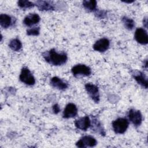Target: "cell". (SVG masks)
Instances as JSON below:
<instances>
[{
  "instance_id": "2",
  "label": "cell",
  "mask_w": 148,
  "mask_h": 148,
  "mask_svg": "<svg viewBox=\"0 0 148 148\" xmlns=\"http://www.w3.org/2000/svg\"><path fill=\"white\" fill-rule=\"evenodd\" d=\"M129 125L128 120L125 118H118L112 122V127L115 133L119 134H124Z\"/></svg>"
},
{
  "instance_id": "17",
  "label": "cell",
  "mask_w": 148,
  "mask_h": 148,
  "mask_svg": "<svg viewBox=\"0 0 148 148\" xmlns=\"http://www.w3.org/2000/svg\"><path fill=\"white\" fill-rule=\"evenodd\" d=\"M83 6L87 10L92 12L97 8V1L95 0H85L83 1Z\"/></svg>"
},
{
  "instance_id": "1",
  "label": "cell",
  "mask_w": 148,
  "mask_h": 148,
  "mask_svg": "<svg viewBox=\"0 0 148 148\" xmlns=\"http://www.w3.org/2000/svg\"><path fill=\"white\" fill-rule=\"evenodd\" d=\"M45 60L50 65L60 66L66 63L68 57L65 53H58L54 49L46 51L42 54Z\"/></svg>"
},
{
  "instance_id": "3",
  "label": "cell",
  "mask_w": 148,
  "mask_h": 148,
  "mask_svg": "<svg viewBox=\"0 0 148 148\" xmlns=\"http://www.w3.org/2000/svg\"><path fill=\"white\" fill-rule=\"evenodd\" d=\"M19 79L20 81L27 85L32 86L35 83V79L31 71L25 67L21 69Z\"/></svg>"
},
{
  "instance_id": "26",
  "label": "cell",
  "mask_w": 148,
  "mask_h": 148,
  "mask_svg": "<svg viewBox=\"0 0 148 148\" xmlns=\"http://www.w3.org/2000/svg\"><path fill=\"white\" fill-rule=\"evenodd\" d=\"M124 2H125V3H132V2H134V1H123Z\"/></svg>"
},
{
  "instance_id": "14",
  "label": "cell",
  "mask_w": 148,
  "mask_h": 148,
  "mask_svg": "<svg viewBox=\"0 0 148 148\" xmlns=\"http://www.w3.org/2000/svg\"><path fill=\"white\" fill-rule=\"evenodd\" d=\"M35 5H36L39 10L48 11L54 9V6L51 2L46 1H37Z\"/></svg>"
},
{
  "instance_id": "12",
  "label": "cell",
  "mask_w": 148,
  "mask_h": 148,
  "mask_svg": "<svg viewBox=\"0 0 148 148\" xmlns=\"http://www.w3.org/2000/svg\"><path fill=\"white\" fill-rule=\"evenodd\" d=\"M40 20L39 16L36 13H29L28 15L24 17L23 20V23L28 26L30 27L38 23Z\"/></svg>"
},
{
  "instance_id": "22",
  "label": "cell",
  "mask_w": 148,
  "mask_h": 148,
  "mask_svg": "<svg viewBox=\"0 0 148 148\" xmlns=\"http://www.w3.org/2000/svg\"><path fill=\"white\" fill-rule=\"evenodd\" d=\"M40 32V27H33L27 30V34L29 36H38Z\"/></svg>"
},
{
  "instance_id": "19",
  "label": "cell",
  "mask_w": 148,
  "mask_h": 148,
  "mask_svg": "<svg viewBox=\"0 0 148 148\" xmlns=\"http://www.w3.org/2000/svg\"><path fill=\"white\" fill-rule=\"evenodd\" d=\"M122 22L124 25V27L128 29V30H132L135 27V22L134 21L127 17H123L122 18Z\"/></svg>"
},
{
  "instance_id": "20",
  "label": "cell",
  "mask_w": 148,
  "mask_h": 148,
  "mask_svg": "<svg viewBox=\"0 0 148 148\" xmlns=\"http://www.w3.org/2000/svg\"><path fill=\"white\" fill-rule=\"evenodd\" d=\"M18 6L21 9H30L33 8L35 6V3L29 1L25 0H20L17 2Z\"/></svg>"
},
{
  "instance_id": "13",
  "label": "cell",
  "mask_w": 148,
  "mask_h": 148,
  "mask_svg": "<svg viewBox=\"0 0 148 148\" xmlns=\"http://www.w3.org/2000/svg\"><path fill=\"white\" fill-rule=\"evenodd\" d=\"M50 84L52 87L60 90H65L68 87L66 82L57 76H54L51 79Z\"/></svg>"
},
{
  "instance_id": "25",
  "label": "cell",
  "mask_w": 148,
  "mask_h": 148,
  "mask_svg": "<svg viewBox=\"0 0 148 148\" xmlns=\"http://www.w3.org/2000/svg\"><path fill=\"white\" fill-rule=\"evenodd\" d=\"M143 24L144 25V26L147 28V18L145 17V18H143Z\"/></svg>"
},
{
  "instance_id": "9",
  "label": "cell",
  "mask_w": 148,
  "mask_h": 148,
  "mask_svg": "<svg viewBox=\"0 0 148 148\" xmlns=\"http://www.w3.org/2000/svg\"><path fill=\"white\" fill-rule=\"evenodd\" d=\"M74 123L77 128L82 131H86L91 126V120L87 116L75 120Z\"/></svg>"
},
{
  "instance_id": "10",
  "label": "cell",
  "mask_w": 148,
  "mask_h": 148,
  "mask_svg": "<svg viewBox=\"0 0 148 148\" xmlns=\"http://www.w3.org/2000/svg\"><path fill=\"white\" fill-rule=\"evenodd\" d=\"M77 108L73 103H68L63 112V117L65 119L73 118L77 114Z\"/></svg>"
},
{
  "instance_id": "8",
  "label": "cell",
  "mask_w": 148,
  "mask_h": 148,
  "mask_svg": "<svg viewBox=\"0 0 148 148\" xmlns=\"http://www.w3.org/2000/svg\"><path fill=\"white\" fill-rule=\"evenodd\" d=\"M135 39L137 42L141 45H146L148 43L147 31L142 28H138L135 32Z\"/></svg>"
},
{
  "instance_id": "15",
  "label": "cell",
  "mask_w": 148,
  "mask_h": 148,
  "mask_svg": "<svg viewBox=\"0 0 148 148\" xmlns=\"http://www.w3.org/2000/svg\"><path fill=\"white\" fill-rule=\"evenodd\" d=\"M134 77L139 85L145 88H147V79L143 73L139 72L137 74L134 75Z\"/></svg>"
},
{
  "instance_id": "23",
  "label": "cell",
  "mask_w": 148,
  "mask_h": 148,
  "mask_svg": "<svg viewBox=\"0 0 148 148\" xmlns=\"http://www.w3.org/2000/svg\"><path fill=\"white\" fill-rule=\"evenodd\" d=\"M106 12L103 11V10H99L95 13V14L97 15V17L101 18H104L106 16Z\"/></svg>"
},
{
  "instance_id": "11",
  "label": "cell",
  "mask_w": 148,
  "mask_h": 148,
  "mask_svg": "<svg viewBox=\"0 0 148 148\" xmlns=\"http://www.w3.org/2000/svg\"><path fill=\"white\" fill-rule=\"evenodd\" d=\"M109 45L110 42L107 38H102L95 42L93 45V49L99 52H104L109 49Z\"/></svg>"
},
{
  "instance_id": "6",
  "label": "cell",
  "mask_w": 148,
  "mask_h": 148,
  "mask_svg": "<svg viewBox=\"0 0 148 148\" xmlns=\"http://www.w3.org/2000/svg\"><path fill=\"white\" fill-rule=\"evenodd\" d=\"M97 144V140L91 136H84L76 143L78 147L84 148L87 147H94Z\"/></svg>"
},
{
  "instance_id": "24",
  "label": "cell",
  "mask_w": 148,
  "mask_h": 148,
  "mask_svg": "<svg viewBox=\"0 0 148 148\" xmlns=\"http://www.w3.org/2000/svg\"><path fill=\"white\" fill-rule=\"evenodd\" d=\"M53 111L55 114H57L59 113V112L60 111V108L58 104H55L53 106Z\"/></svg>"
},
{
  "instance_id": "5",
  "label": "cell",
  "mask_w": 148,
  "mask_h": 148,
  "mask_svg": "<svg viewBox=\"0 0 148 148\" xmlns=\"http://www.w3.org/2000/svg\"><path fill=\"white\" fill-rule=\"evenodd\" d=\"M85 89L90 97L95 103H98L99 101V93L98 87L95 84L88 83L85 84Z\"/></svg>"
},
{
  "instance_id": "16",
  "label": "cell",
  "mask_w": 148,
  "mask_h": 148,
  "mask_svg": "<svg viewBox=\"0 0 148 148\" xmlns=\"http://www.w3.org/2000/svg\"><path fill=\"white\" fill-rule=\"evenodd\" d=\"M12 24V17L6 14H1L0 15V24L4 28H9Z\"/></svg>"
},
{
  "instance_id": "21",
  "label": "cell",
  "mask_w": 148,
  "mask_h": 148,
  "mask_svg": "<svg viewBox=\"0 0 148 148\" xmlns=\"http://www.w3.org/2000/svg\"><path fill=\"white\" fill-rule=\"evenodd\" d=\"M92 125L94 126V128L97 131V132L101 134V135H105V132L103 131V129H102L100 123L98 120L95 119L94 121H93V122H92Z\"/></svg>"
},
{
  "instance_id": "18",
  "label": "cell",
  "mask_w": 148,
  "mask_h": 148,
  "mask_svg": "<svg viewBox=\"0 0 148 148\" xmlns=\"http://www.w3.org/2000/svg\"><path fill=\"white\" fill-rule=\"evenodd\" d=\"M9 46L12 50L14 51H18L20 50L22 48V43L18 39L16 38L12 39L10 41L9 43Z\"/></svg>"
},
{
  "instance_id": "7",
  "label": "cell",
  "mask_w": 148,
  "mask_h": 148,
  "mask_svg": "<svg viewBox=\"0 0 148 148\" xmlns=\"http://www.w3.org/2000/svg\"><path fill=\"white\" fill-rule=\"evenodd\" d=\"M129 120L135 126H139L141 124L143 120L142 115L139 110L131 109L128 113Z\"/></svg>"
},
{
  "instance_id": "4",
  "label": "cell",
  "mask_w": 148,
  "mask_h": 148,
  "mask_svg": "<svg viewBox=\"0 0 148 148\" xmlns=\"http://www.w3.org/2000/svg\"><path fill=\"white\" fill-rule=\"evenodd\" d=\"M71 71L74 76H88L91 74V68L84 64H77L73 66Z\"/></svg>"
}]
</instances>
